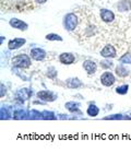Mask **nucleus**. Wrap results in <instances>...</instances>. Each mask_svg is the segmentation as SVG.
Here are the masks:
<instances>
[{
    "label": "nucleus",
    "instance_id": "f257e3e1",
    "mask_svg": "<svg viewBox=\"0 0 131 153\" xmlns=\"http://www.w3.org/2000/svg\"><path fill=\"white\" fill-rule=\"evenodd\" d=\"M13 67L20 68V69H26L31 66V58L25 54H19L12 58Z\"/></svg>",
    "mask_w": 131,
    "mask_h": 153
},
{
    "label": "nucleus",
    "instance_id": "f03ea898",
    "mask_svg": "<svg viewBox=\"0 0 131 153\" xmlns=\"http://www.w3.org/2000/svg\"><path fill=\"white\" fill-rule=\"evenodd\" d=\"M62 24H64V29L67 30V31H69V32L73 31L78 25L77 16H75L74 13H68V14H66L64 18V22H62Z\"/></svg>",
    "mask_w": 131,
    "mask_h": 153
},
{
    "label": "nucleus",
    "instance_id": "7ed1b4c3",
    "mask_svg": "<svg viewBox=\"0 0 131 153\" xmlns=\"http://www.w3.org/2000/svg\"><path fill=\"white\" fill-rule=\"evenodd\" d=\"M36 96L41 101H44V102H54L57 99V95L55 93H53L51 91H47V90H43V91L37 92Z\"/></svg>",
    "mask_w": 131,
    "mask_h": 153
},
{
    "label": "nucleus",
    "instance_id": "20e7f679",
    "mask_svg": "<svg viewBox=\"0 0 131 153\" xmlns=\"http://www.w3.org/2000/svg\"><path fill=\"white\" fill-rule=\"evenodd\" d=\"M116 82V79H115V76L112 74V72H109V71H106L104 74L101 76V83H102L104 86H112L114 83Z\"/></svg>",
    "mask_w": 131,
    "mask_h": 153
},
{
    "label": "nucleus",
    "instance_id": "39448f33",
    "mask_svg": "<svg viewBox=\"0 0 131 153\" xmlns=\"http://www.w3.org/2000/svg\"><path fill=\"white\" fill-rule=\"evenodd\" d=\"M117 53H116V49L112 45L108 44L106 45L105 47L101 51V56L104 58H115Z\"/></svg>",
    "mask_w": 131,
    "mask_h": 153
},
{
    "label": "nucleus",
    "instance_id": "423d86ee",
    "mask_svg": "<svg viewBox=\"0 0 131 153\" xmlns=\"http://www.w3.org/2000/svg\"><path fill=\"white\" fill-rule=\"evenodd\" d=\"M99 16H101V19L105 23H112V21L115 20V14H114V12L108 9H101Z\"/></svg>",
    "mask_w": 131,
    "mask_h": 153
},
{
    "label": "nucleus",
    "instance_id": "0eeeda50",
    "mask_svg": "<svg viewBox=\"0 0 131 153\" xmlns=\"http://www.w3.org/2000/svg\"><path fill=\"white\" fill-rule=\"evenodd\" d=\"M25 38H21V37H16L9 41L8 43V47H9L10 51H16V49H19L20 47H22L23 45L25 44Z\"/></svg>",
    "mask_w": 131,
    "mask_h": 153
},
{
    "label": "nucleus",
    "instance_id": "6e6552de",
    "mask_svg": "<svg viewBox=\"0 0 131 153\" xmlns=\"http://www.w3.org/2000/svg\"><path fill=\"white\" fill-rule=\"evenodd\" d=\"M9 24L12 26L13 29H18V30H20V31H26V30L29 29V25H27L24 21L19 20V19H16V18L10 20Z\"/></svg>",
    "mask_w": 131,
    "mask_h": 153
},
{
    "label": "nucleus",
    "instance_id": "1a4fd4ad",
    "mask_svg": "<svg viewBox=\"0 0 131 153\" xmlns=\"http://www.w3.org/2000/svg\"><path fill=\"white\" fill-rule=\"evenodd\" d=\"M74 60H75V57L71 53H62L59 56V61L62 65H72L74 62Z\"/></svg>",
    "mask_w": 131,
    "mask_h": 153
},
{
    "label": "nucleus",
    "instance_id": "9d476101",
    "mask_svg": "<svg viewBox=\"0 0 131 153\" xmlns=\"http://www.w3.org/2000/svg\"><path fill=\"white\" fill-rule=\"evenodd\" d=\"M31 57L36 61H41L46 57V51L42 48H34L31 51Z\"/></svg>",
    "mask_w": 131,
    "mask_h": 153
},
{
    "label": "nucleus",
    "instance_id": "9b49d317",
    "mask_svg": "<svg viewBox=\"0 0 131 153\" xmlns=\"http://www.w3.org/2000/svg\"><path fill=\"white\" fill-rule=\"evenodd\" d=\"M16 99H20V101L23 103V101L25 100H29L32 95V90L30 89H21L16 92Z\"/></svg>",
    "mask_w": 131,
    "mask_h": 153
},
{
    "label": "nucleus",
    "instance_id": "f8f14e48",
    "mask_svg": "<svg viewBox=\"0 0 131 153\" xmlns=\"http://www.w3.org/2000/svg\"><path fill=\"white\" fill-rule=\"evenodd\" d=\"M83 68L84 70L87 71L89 74H94L96 72V69H97V66L94 61L92 60H85L83 62Z\"/></svg>",
    "mask_w": 131,
    "mask_h": 153
},
{
    "label": "nucleus",
    "instance_id": "ddd939ff",
    "mask_svg": "<svg viewBox=\"0 0 131 153\" xmlns=\"http://www.w3.org/2000/svg\"><path fill=\"white\" fill-rule=\"evenodd\" d=\"M67 86L69 89H79L83 85V83L79 78H70L67 80Z\"/></svg>",
    "mask_w": 131,
    "mask_h": 153
},
{
    "label": "nucleus",
    "instance_id": "4468645a",
    "mask_svg": "<svg viewBox=\"0 0 131 153\" xmlns=\"http://www.w3.org/2000/svg\"><path fill=\"white\" fill-rule=\"evenodd\" d=\"M80 103H77V102H68L66 103V105L64 107L68 109V111H70L71 113H77V114L81 115L82 113L80 112Z\"/></svg>",
    "mask_w": 131,
    "mask_h": 153
},
{
    "label": "nucleus",
    "instance_id": "2eb2a0df",
    "mask_svg": "<svg viewBox=\"0 0 131 153\" xmlns=\"http://www.w3.org/2000/svg\"><path fill=\"white\" fill-rule=\"evenodd\" d=\"M13 118H14V119H25V118H30V114L26 112L25 109L19 108L14 111V113H13Z\"/></svg>",
    "mask_w": 131,
    "mask_h": 153
},
{
    "label": "nucleus",
    "instance_id": "dca6fc26",
    "mask_svg": "<svg viewBox=\"0 0 131 153\" xmlns=\"http://www.w3.org/2000/svg\"><path fill=\"white\" fill-rule=\"evenodd\" d=\"M117 9L120 11V12H126L128 10L131 9V2L129 0H121L120 2H118L117 4Z\"/></svg>",
    "mask_w": 131,
    "mask_h": 153
},
{
    "label": "nucleus",
    "instance_id": "f3484780",
    "mask_svg": "<svg viewBox=\"0 0 131 153\" xmlns=\"http://www.w3.org/2000/svg\"><path fill=\"white\" fill-rule=\"evenodd\" d=\"M116 74L120 78H125V76H127L129 74V70L124 66V64H121L116 67Z\"/></svg>",
    "mask_w": 131,
    "mask_h": 153
},
{
    "label": "nucleus",
    "instance_id": "a211bd4d",
    "mask_svg": "<svg viewBox=\"0 0 131 153\" xmlns=\"http://www.w3.org/2000/svg\"><path fill=\"white\" fill-rule=\"evenodd\" d=\"M9 111H11V107H9V106H2L1 107V109H0V115H1V119H9V118H11V116H12V114L9 112Z\"/></svg>",
    "mask_w": 131,
    "mask_h": 153
},
{
    "label": "nucleus",
    "instance_id": "6ab92c4d",
    "mask_svg": "<svg viewBox=\"0 0 131 153\" xmlns=\"http://www.w3.org/2000/svg\"><path fill=\"white\" fill-rule=\"evenodd\" d=\"M87 113L91 117H96V116L99 114V108L96 105H94V104H91V105L87 107Z\"/></svg>",
    "mask_w": 131,
    "mask_h": 153
},
{
    "label": "nucleus",
    "instance_id": "aec40b11",
    "mask_svg": "<svg viewBox=\"0 0 131 153\" xmlns=\"http://www.w3.org/2000/svg\"><path fill=\"white\" fill-rule=\"evenodd\" d=\"M115 90H116V93H117V94H119V95H125V94H127L129 91V85L128 84H124V85L117 86Z\"/></svg>",
    "mask_w": 131,
    "mask_h": 153
},
{
    "label": "nucleus",
    "instance_id": "412c9836",
    "mask_svg": "<svg viewBox=\"0 0 131 153\" xmlns=\"http://www.w3.org/2000/svg\"><path fill=\"white\" fill-rule=\"evenodd\" d=\"M119 62L124 65H131V54L127 53V54L122 55L121 57L119 58Z\"/></svg>",
    "mask_w": 131,
    "mask_h": 153
},
{
    "label": "nucleus",
    "instance_id": "4be33fe9",
    "mask_svg": "<svg viewBox=\"0 0 131 153\" xmlns=\"http://www.w3.org/2000/svg\"><path fill=\"white\" fill-rule=\"evenodd\" d=\"M30 118L31 119H43V112L39 113L37 111H35V109H33L30 113Z\"/></svg>",
    "mask_w": 131,
    "mask_h": 153
},
{
    "label": "nucleus",
    "instance_id": "5701e85b",
    "mask_svg": "<svg viewBox=\"0 0 131 153\" xmlns=\"http://www.w3.org/2000/svg\"><path fill=\"white\" fill-rule=\"evenodd\" d=\"M112 66H114V64L109 60V58H106L105 60L101 61V67H102L103 69H110Z\"/></svg>",
    "mask_w": 131,
    "mask_h": 153
},
{
    "label": "nucleus",
    "instance_id": "b1692460",
    "mask_svg": "<svg viewBox=\"0 0 131 153\" xmlns=\"http://www.w3.org/2000/svg\"><path fill=\"white\" fill-rule=\"evenodd\" d=\"M46 39H48V41H59V42H61L62 41V37H61L60 35H58V34L50 33V34H47V35H46Z\"/></svg>",
    "mask_w": 131,
    "mask_h": 153
},
{
    "label": "nucleus",
    "instance_id": "393cba45",
    "mask_svg": "<svg viewBox=\"0 0 131 153\" xmlns=\"http://www.w3.org/2000/svg\"><path fill=\"white\" fill-rule=\"evenodd\" d=\"M46 76H47L49 79H55V78L57 76V70H56L54 67H49L48 68Z\"/></svg>",
    "mask_w": 131,
    "mask_h": 153
},
{
    "label": "nucleus",
    "instance_id": "a878e982",
    "mask_svg": "<svg viewBox=\"0 0 131 153\" xmlns=\"http://www.w3.org/2000/svg\"><path fill=\"white\" fill-rule=\"evenodd\" d=\"M56 116L53 112H47V111H44L43 112V119H48V120H53V119H56Z\"/></svg>",
    "mask_w": 131,
    "mask_h": 153
},
{
    "label": "nucleus",
    "instance_id": "bb28decb",
    "mask_svg": "<svg viewBox=\"0 0 131 153\" xmlns=\"http://www.w3.org/2000/svg\"><path fill=\"white\" fill-rule=\"evenodd\" d=\"M122 118L125 117L121 114H116V115H110L108 117H105L104 119H110V120H112V119H122Z\"/></svg>",
    "mask_w": 131,
    "mask_h": 153
},
{
    "label": "nucleus",
    "instance_id": "cd10ccee",
    "mask_svg": "<svg viewBox=\"0 0 131 153\" xmlns=\"http://www.w3.org/2000/svg\"><path fill=\"white\" fill-rule=\"evenodd\" d=\"M6 93H7V88L3 84H1V94H0V96L3 97V96L6 95Z\"/></svg>",
    "mask_w": 131,
    "mask_h": 153
},
{
    "label": "nucleus",
    "instance_id": "c85d7f7f",
    "mask_svg": "<svg viewBox=\"0 0 131 153\" xmlns=\"http://www.w3.org/2000/svg\"><path fill=\"white\" fill-rule=\"evenodd\" d=\"M35 1L37 3H41V4H43V3H45L46 1H47V0H35Z\"/></svg>",
    "mask_w": 131,
    "mask_h": 153
},
{
    "label": "nucleus",
    "instance_id": "c756f323",
    "mask_svg": "<svg viewBox=\"0 0 131 153\" xmlns=\"http://www.w3.org/2000/svg\"><path fill=\"white\" fill-rule=\"evenodd\" d=\"M130 117H131V114H130Z\"/></svg>",
    "mask_w": 131,
    "mask_h": 153
}]
</instances>
